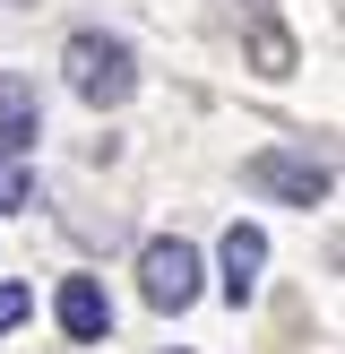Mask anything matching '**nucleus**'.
Masks as SVG:
<instances>
[{"label":"nucleus","instance_id":"1","mask_svg":"<svg viewBox=\"0 0 345 354\" xmlns=\"http://www.w3.org/2000/svg\"><path fill=\"white\" fill-rule=\"evenodd\" d=\"M69 86H78V104H95V113H112V104H130V86H138V61H130V44L121 35H69Z\"/></svg>","mask_w":345,"mask_h":354},{"label":"nucleus","instance_id":"2","mask_svg":"<svg viewBox=\"0 0 345 354\" xmlns=\"http://www.w3.org/2000/svg\"><path fill=\"white\" fill-rule=\"evenodd\" d=\"M138 286H147L155 311H190L199 303V251H190L181 234H155L147 251H138Z\"/></svg>","mask_w":345,"mask_h":354},{"label":"nucleus","instance_id":"3","mask_svg":"<svg viewBox=\"0 0 345 354\" xmlns=\"http://www.w3.org/2000/svg\"><path fill=\"white\" fill-rule=\"evenodd\" d=\"M250 190H268V199H285V207H328L337 173H328L319 156H285V147H268V156H250Z\"/></svg>","mask_w":345,"mask_h":354},{"label":"nucleus","instance_id":"4","mask_svg":"<svg viewBox=\"0 0 345 354\" xmlns=\"http://www.w3.org/2000/svg\"><path fill=\"white\" fill-rule=\"evenodd\" d=\"M52 311H61V328H69L78 346H95L103 328H112V303H103L95 277H61V303H52Z\"/></svg>","mask_w":345,"mask_h":354},{"label":"nucleus","instance_id":"5","mask_svg":"<svg viewBox=\"0 0 345 354\" xmlns=\"http://www.w3.org/2000/svg\"><path fill=\"white\" fill-rule=\"evenodd\" d=\"M259 268H268V234H259V225H233V234H224V294L250 303V294H259Z\"/></svg>","mask_w":345,"mask_h":354},{"label":"nucleus","instance_id":"6","mask_svg":"<svg viewBox=\"0 0 345 354\" xmlns=\"http://www.w3.org/2000/svg\"><path fill=\"white\" fill-rule=\"evenodd\" d=\"M34 130H43V104H34V86H26V78H0V147L26 156V147H34Z\"/></svg>","mask_w":345,"mask_h":354},{"label":"nucleus","instance_id":"7","mask_svg":"<svg viewBox=\"0 0 345 354\" xmlns=\"http://www.w3.org/2000/svg\"><path fill=\"white\" fill-rule=\"evenodd\" d=\"M0 207H43L34 165H26V156H9V147H0Z\"/></svg>","mask_w":345,"mask_h":354},{"label":"nucleus","instance_id":"8","mask_svg":"<svg viewBox=\"0 0 345 354\" xmlns=\"http://www.w3.org/2000/svg\"><path fill=\"white\" fill-rule=\"evenodd\" d=\"M26 311H34V294H26V286H0V337H9Z\"/></svg>","mask_w":345,"mask_h":354}]
</instances>
